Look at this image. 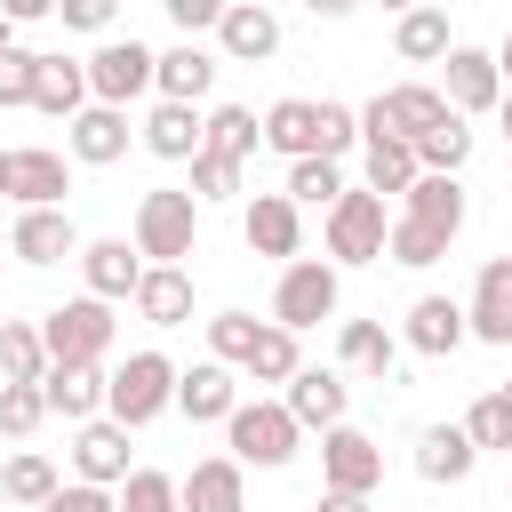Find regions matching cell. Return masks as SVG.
I'll list each match as a JSON object with an SVG mask.
<instances>
[{"label":"cell","instance_id":"cell-1","mask_svg":"<svg viewBox=\"0 0 512 512\" xmlns=\"http://www.w3.org/2000/svg\"><path fill=\"white\" fill-rule=\"evenodd\" d=\"M176 408V360L168 352H128L120 368H112V384H104V416L120 424V432H144L152 416H168Z\"/></svg>","mask_w":512,"mask_h":512},{"label":"cell","instance_id":"cell-2","mask_svg":"<svg viewBox=\"0 0 512 512\" xmlns=\"http://www.w3.org/2000/svg\"><path fill=\"white\" fill-rule=\"evenodd\" d=\"M112 304H96V296H72V304H56V312H40V352H48V368H104V352H112Z\"/></svg>","mask_w":512,"mask_h":512},{"label":"cell","instance_id":"cell-3","mask_svg":"<svg viewBox=\"0 0 512 512\" xmlns=\"http://www.w3.org/2000/svg\"><path fill=\"white\" fill-rule=\"evenodd\" d=\"M192 240H200V200L176 192V184H152L136 200V256L144 264H184Z\"/></svg>","mask_w":512,"mask_h":512},{"label":"cell","instance_id":"cell-4","mask_svg":"<svg viewBox=\"0 0 512 512\" xmlns=\"http://www.w3.org/2000/svg\"><path fill=\"white\" fill-rule=\"evenodd\" d=\"M224 440H232L224 456H232L240 472H248V464H256V472H280L304 432H296V416H288L280 400H240V408L224 416Z\"/></svg>","mask_w":512,"mask_h":512},{"label":"cell","instance_id":"cell-5","mask_svg":"<svg viewBox=\"0 0 512 512\" xmlns=\"http://www.w3.org/2000/svg\"><path fill=\"white\" fill-rule=\"evenodd\" d=\"M336 296H344L336 264H320V256H296V264H280V288H272V328L304 336V328L336 320Z\"/></svg>","mask_w":512,"mask_h":512},{"label":"cell","instance_id":"cell-6","mask_svg":"<svg viewBox=\"0 0 512 512\" xmlns=\"http://www.w3.org/2000/svg\"><path fill=\"white\" fill-rule=\"evenodd\" d=\"M152 56H160V48H144L136 32H128V40H104L96 56H80V72H88V104L128 112V104L152 88Z\"/></svg>","mask_w":512,"mask_h":512},{"label":"cell","instance_id":"cell-7","mask_svg":"<svg viewBox=\"0 0 512 512\" xmlns=\"http://www.w3.org/2000/svg\"><path fill=\"white\" fill-rule=\"evenodd\" d=\"M384 232H392L384 200H376V192H344V200L328 208V264H336V272H344V264H376V256H384Z\"/></svg>","mask_w":512,"mask_h":512},{"label":"cell","instance_id":"cell-8","mask_svg":"<svg viewBox=\"0 0 512 512\" xmlns=\"http://www.w3.org/2000/svg\"><path fill=\"white\" fill-rule=\"evenodd\" d=\"M320 480L336 496H376L384 488V448L360 424H336V432H320Z\"/></svg>","mask_w":512,"mask_h":512},{"label":"cell","instance_id":"cell-9","mask_svg":"<svg viewBox=\"0 0 512 512\" xmlns=\"http://www.w3.org/2000/svg\"><path fill=\"white\" fill-rule=\"evenodd\" d=\"M240 240H248L256 256H272V264H296V256H304V208H296L288 192H256V200L240 208Z\"/></svg>","mask_w":512,"mask_h":512},{"label":"cell","instance_id":"cell-10","mask_svg":"<svg viewBox=\"0 0 512 512\" xmlns=\"http://www.w3.org/2000/svg\"><path fill=\"white\" fill-rule=\"evenodd\" d=\"M280 408L296 416V432H336L344 408H352V384H344V368H296Z\"/></svg>","mask_w":512,"mask_h":512},{"label":"cell","instance_id":"cell-11","mask_svg":"<svg viewBox=\"0 0 512 512\" xmlns=\"http://www.w3.org/2000/svg\"><path fill=\"white\" fill-rule=\"evenodd\" d=\"M64 192H72V160L64 152H48V144H16L8 152V200L16 208H64Z\"/></svg>","mask_w":512,"mask_h":512},{"label":"cell","instance_id":"cell-12","mask_svg":"<svg viewBox=\"0 0 512 512\" xmlns=\"http://www.w3.org/2000/svg\"><path fill=\"white\" fill-rule=\"evenodd\" d=\"M440 64H448V88H440V96H448V112H456V120H464V112H496V104H504V72H496V56H488V48H464V40H456Z\"/></svg>","mask_w":512,"mask_h":512},{"label":"cell","instance_id":"cell-13","mask_svg":"<svg viewBox=\"0 0 512 512\" xmlns=\"http://www.w3.org/2000/svg\"><path fill=\"white\" fill-rule=\"evenodd\" d=\"M128 112H112V104H88L80 120H64V160H80V168H112V160H128Z\"/></svg>","mask_w":512,"mask_h":512},{"label":"cell","instance_id":"cell-14","mask_svg":"<svg viewBox=\"0 0 512 512\" xmlns=\"http://www.w3.org/2000/svg\"><path fill=\"white\" fill-rule=\"evenodd\" d=\"M464 336H480V344H512V256H488V264H480L472 304H464Z\"/></svg>","mask_w":512,"mask_h":512},{"label":"cell","instance_id":"cell-15","mask_svg":"<svg viewBox=\"0 0 512 512\" xmlns=\"http://www.w3.org/2000/svg\"><path fill=\"white\" fill-rule=\"evenodd\" d=\"M216 48H224L232 64H264V56L280 48V16H272L264 0H224V16H216Z\"/></svg>","mask_w":512,"mask_h":512},{"label":"cell","instance_id":"cell-16","mask_svg":"<svg viewBox=\"0 0 512 512\" xmlns=\"http://www.w3.org/2000/svg\"><path fill=\"white\" fill-rule=\"evenodd\" d=\"M152 88H160V104H192L200 112V96L216 88V56L200 40H176V48L152 56Z\"/></svg>","mask_w":512,"mask_h":512},{"label":"cell","instance_id":"cell-17","mask_svg":"<svg viewBox=\"0 0 512 512\" xmlns=\"http://www.w3.org/2000/svg\"><path fill=\"white\" fill-rule=\"evenodd\" d=\"M8 256H16V264H64V256H80V232H72L64 208H16Z\"/></svg>","mask_w":512,"mask_h":512},{"label":"cell","instance_id":"cell-18","mask_svg":"<svg viewBox=\"0 0 512 512\" xmlns=\"http://www.w3.org/2000/svg\"><path fill=\"white\" fill-rule=\"evenodd\" d=\"M80 280H88V296H96V304L136 296V280H144L136 240H80Z\"/></svg>","mask_w":512,"mask_h":512},{"label":"cell","instance_id":"cell-19","mask_svg":"<svg viewBox=\"0 0 512 512\" xmlns=\"http://www.w3.org/2000/svg\"><path fill=\"white\" fill-rule=\"evenodd\" d=\"M176 504L184 512H248V472L232 456H200L184 480H176Z\"/></svg>","mask_w":512,"mask_h":512},{"label":"cell","instance_id":"cell-20","mask_svg":"<svg viewBox=\"0 0 512 512\" xmlns=\"http://www.w3.org/2000/svg\"><path fill=\"white\" fill-rule=\"evenodd\" d=\"M136 320H152V328H184L192 320V272L184 264H144V280H136Z\"/></svg>","mask_w":512,"mask_h":512},{"label":"cell","instance_id":"cell-21","mask_svg":"<svg viewBox=\"0 0 512 512\" xmlns=\"http://www.w3.org/2000/svg\"><path fill=\"white\" fill-rule=\"evenodd\" d=\"M176 408H184L192 424H224V416L240 408V384H232V368H216V360H192V368H176Z\"/></svg>","mask_w":512,"mask_h":512},{"label":"cell","instance_id":"cell-22","mask_svg":"<svg viewBox=\"0 0 512 512\" xmlns=\"http://www.w3.org/2000/svg\"><path fill=\"white\" fill-rule=\"evenodd\" d=\"M72 472H80L88 488H120V480H128V432H120L112 416L80 424V440H72Z\"/></svg>","mask_w":512,"mask_h":512},{"label":"cell","instance_id":"cell-23","mask_svg":"<svg viewBox=\"0 0 512 512\" xmlns=\"http://www.w3.org/2000/svg\"><path fill=\"white\" fill-rule=\"evenodd\" d=\"M256 128H264V144H272L280 160H320V104H312V96H280Z\"/></svg>","mask_w":512,"mask_h":512},{"label":"cell","instance_id":"cell-24","mask_svg":"<svg viewBox=\"0 0 512 512\" xmlns=\"http://www.w3.org/2000/svg\"><path fill=\"white\" fill-rule=\"evenodd\" d=\"M400 336H408V352H424V360H448V352L464 344V304H456V296H416Z\"/></svg>","mask_w":512,"mask_h":512},{"label":"cell","instance_id":"cell-25","mask_svg":"<svg viewBox=\"0 0 512 512\" xmlns=\"http://www.w3.org/2000/svg\"><path fill=\"white\" fill-rule=\"evenodd\" d=\"M104 368H48L40 376V400H48V416H64V424H96L104 416Z\"/></svg>","mask_w":512,"mask_h":512},{"label":"cell","instance_id":"cell-26","mask_svg":"<svg viewBox=\"0 0 512 512\" xmlns=\"http://www.w3.org/2000/svg\"><path fill=\"white\" fill-rule=\"evenodd\" d=\"M472 464H480V448L464 440V424H424V432H416V472H424L432 488L472 480Z\"/></svg>","mask_w":512,"mask_h":512},{"label":"cell","instance_id":"cell-27","mask_svg":"<svg viewBox=\"0 0 512 512\" xmlns=\"http://www.w3.org/2000/svg\"><path fill=\"white\" fill-rule=\"evenodd\" d=\"M32 112H48V120H80V112H88V72H80V56H40V72H32Z\"/></svg>","mask_w":512,"mask_h":512},{"label":"cell","instance_id":"cell-28","mask_svg":"<svg viewBox=\"0 0 512 512\" xmlns=\"http://www.w3.org/2000/svg\"><path fill=\"white\" fill-rule=\"evenodd\" d=\"M400 216H408V224H432L440 240H456V232H464V184H456V176H416V184L400 192Z\"/></svg>","mask_w":512,"mask_h":512},{"label":"cell","instance_id":"cell-29","mask_svg":"<svg viewBox=\"0 0 512 512\" xmlns=\"http://www.w3.org/2000/svg\"><path fill=\"white\" fill-rule=\"evenodd\" d=\"M200 136H208V120L192 104H152L144 112V152L152 160H200Z\"/></svg>","mask_w":512,"mask_h":512},{"label":"cell","instance_id":"cell-30","mask_svg":"<svg viewBox=\"0 0 512 512\" xmlns=\"http://www.w3.org/2000/svg\"><path fill=\"white\" fill-rule=\"evenodd\" d=\"M336 360H344L352 376H376V384H384L392 360H400V336H392L384 320H344V328H336Z\"/></svg>","mask_w":512,"mask_h":512},{"label":"cell","instance_id":"cell-31","mask_svg":"<svg viewBox=\"0 0 512 512\" xmlns=\"http://www.w3.org/2000/svg\"><path fill=\"white\" fill-rule=\"evenodd\" d=\"M64 488V472L40 456V448H16L8 464H0V496L16 504V512H48V496Z\"/></svg>","mask_w":512,"mask_h":512},{"label":"cell","instance_id":"cell-32","mask_svg":"<svg viewBox=\"0 0 512 512\" xmlns=\"http://www.w3.org/2000/svg\"><path fill=\"white\" fill-rule=\"evenodd\" d=\"M392 48L408 56V64H440L456 40H448V8H408L400 24H392Z\"/></svg>","mask_w":512,"mask_h":512},{"label":"cell","instance_id":"cell-33","mask_svg":"<svg viewBox=\"0 0 512 512\" xmlns=\"http://www.w3.org/2000/svg\"><path fill=\"white\" fill-rule=\"evenodd\" d=\"M200 120H208L200 152H216V160H248V152L264 144V128H256V112H248V104H216V112H200Z\"/></svg>","mask_w":512,"mask_h":512},{"label":"cell","instance_id":"cell-34","mask_svg":"<svg viewBox=\"0 0 512 512\" xmlns=\"http://www.w3.org/2000/svg\"><path fill=\"white\" fill-rule=\"evenodd\" d=\"M48 352H40V320H0V384H40Z\"/></svg>","mask_w":512,"mask_h":512},{"label":"cell","instance_id":"cell-35","mask_svg":"<svg viewBox=\"0 0 512 512\" xmlns=\"http://www.w3.org/2000/svg\"><path fill=\"white\" fill-rule=\"evenodd\" d=\"M360 152H368V160H360V168H368V184H360V192H376V200H384V192H408V184L424 176V168H416V144L376 136V144H360Z\"/></svg>","mask_w":512,"mask_h":512},{"label":"cell","instance_id":"cell-36","mask_svg":"<svg viewBox=\"0 0 512 512\" xmlns=\"http://www.w3.org/2000/svg\"><path fill=\"white\" fill-rule=\"evenodd\" d=\"M280 192H288L296 208H320V216H328L352 184H344V168H336V160H288V184H280Z\"/></svg>","mask_w":512,"mask_h":512},{"label":"cell","instance_id":"cell-37","mask_svg":"<svg viewBox=\"0 0 512 512\" xmlns=\"http://www.w3.org/2000/svg\"><path fill=\"white\" fill-rule=\"evenodd\" d=\"M296 368H304V352H296V336L264 320V336H256V352H248V368H240V376H248V384H288Z\"/></svg>","mask_w":512,"mask_h":512},{"label":"cell","instance_id":"cell-38","mask_svg":"<svg viewBox=\"0 0 512 512\" xmlns=\"http://www.w3.org/2000/svg\"><path fill=\"white\" fill-rule=\"evenodd\" d=\"M256 336H264V320H248V312H216V320H208V360H216V368H248Z\"/></svg>","mask_w":512,"mask_h":512},{"label":"cell","instance_id":"cell-39","mask_svg":"<svg viewBox=\"0 0 512 512\" xmlns=\"http://www.w3.org/2000/svg\"><path fill=\"white\" fill-rule=\"evenodd\" d=\"M464 160H472V128H464V120H440V128L416 144V168H424V176H456Z\"/></svg>","mask_w":512,"mask_h":512},{"label":"cell","instance_id":"cell-40","mask_svg":"<svg viewBox=\"0 0 512 512\" xmlns=\"http://www.w3.org/2000/svg\"><path fill=\"white\" fill-rule=\"evenodd\" d=\"M384 256H392V264H408V272H424V264H440V256H448V240H440L432 224H408V216H392V232H384Z\"/></svg>","mask_w":512,"mask_h":512},{"label":"cell","instance_id":"cell-41","mask_svg":"<svg viewBox=\"0 0 512 512\" xmlns=\"http://www.w3.org/2000/svg\"><path fill=\"white\" fill-rule=\"evenodd\" d=\"M464 440H472V448H504V456H512V408H504V392H480V400L464 408Z\"/></svg>","mask_w":512,"mask_h":512},{"label":"cell","instance_id":"cell-42","mask_svg":"<svg viewBox=\"0 0 512 512\" xmlns=\"http://www.w3.org/2000/svg\"><path fill=\"white\" fill-rule=\"evenodd\" d=\"M40 424H48L40 384H0V440H24V432H40Z\"/></svg>","mask_w":512,"mask_h":512},{"label":"cell","instance_id":"cell-43","mask_svg":"<svg viewBox=\"0 0 512 512\" xmlns=\"http://www.w3.org/2000/svg\"><path fill=\"white\" fill-rule=\"evenodd\" d=\"M112 504H120V512H184V504H176V480H168V472H144V464L120 480Z\"/></svg>","mask_w":512,"mask_h":512},{"label":"cell","instance_id":"cell-44","mask_svg":"<svg viewBox=\"0 0 512 512\" xmlns=\"http://www.w3.org/2000/svg\"><path fill=\"white\" fill-rule=\"evenodd\" d=\"M32 72H40V48H8L0 56V112L32 104Z\"/></svg>","mask_w":512,"mask_h":512},{"label":"cell","instance_id":"cell-45","mask_svg":"<svg viewBox=\"0 0 512 512\" xmlns=\"http://www.w3.org/2000/svg\"><path fill=\"white\" fill-rule=\"evenodd\" d=\"M232 192H240V160L200 152V160H192V200H232Z\"/></svg>","mask_w":512,"mask_h":512},{"label":"cell","instance_id":"cell-46","mask_svg":"<svg viewBox=\"0 0 512 512\" xmlns=\"http://www.w3.org/2000/svg\"><path fill=\"white\" fill-rule=\"evenodd\" d=\"M216 16H224V0H168V24H176L184 40H200V32H216Z\"/></svg>","mask_w":512,"mask_h":512},{"label":"cell","instance_id":"cell-47","mask_svg":"<svg viewBox=\"0 0 512 512\" xmlns=\"http://www.w3.org/2000/svg\"><path fill=\"white\" fill-rule=\"evenodd\" d=\"M48 512H120V504H112V488L72 480V488H56V496H48Z\"/></svg>","mask_w":512,"mask_h":512},{"label":"cell","instance_id":"cell-48","mask_svg":"<svg viewBox=\"0 0 512 512\" xmlns=\"http://www.w3.org/2000/svg\"><path fill=\"white\" fill-rule=\"evenodd\" d=\"M56 16L72 32H112V0H56Z\"/></svg>","mask_w":512,"mask_h":512},{"label":"cell","instance_id":"cell-49","mask_svg":"<svg viewBox=\"0 0 512 512\" xmlns=\"http://www.w3.org/2000/svg\"><path fill=\"white\" fill-rule=\"evenodd\" d=\"M320 512H376L368 496H336V488H320Z\"/></svg>","mask_w":512,"mask_h":512},{"label":"cell","instance_id":"cell-50","mask_svg":"<svg viewBox=\"0 0 512 512\" xmlns=\"http://www.w3.org/2000/svg\"><path fill=\"white\" fill-rule=\"evenodd\" d=\"M496 56V72H504V88H512V32H504V48H488Z\"/></svg>","mask_w":512,"mask_h":512},{"label":"cell","instance_id":"cell-51","mask_svg":"<svg viewBox=\"0 0 512 512\" xmlns=\"http://www.w3.org/2000/svg\"><path fill=\"white\" fill-rule=\"evenodd\" d=\"M496 120H504V144H512V88H504V104H496Z\"/></svg>","mask_w":512,"mask_h":512},{"label":"cell","instance_id":"cell-52","mask_svg":"<svg viewBox=\"0 0 512 512\" xmlns=\"http://www.w3.org/2000/svg\"><path fill=\"white\" fill-rule=\"evenodd\" d=\"M8 48H16V24H8V8H0V56H8Z\"/></svg>","mask_w":512,"mask_h":512},{"label":"cell","instance_id":"cell-53","mask_svg":"<svg viewBox=\"0 0 512 512\" xmlns=\"http://www.w3.org/2000/svg\"><path fill=\"white\" fill-rule=\"evenodd\" d=\"M0 192H8V152H0Z\"/></svg>","mask_w":512,"mask_h":512},{"label":"cell","instance_id":"cell-54","mask_svg":"<svg viewBox=\"0 0 512 512\" xmlns=\"http://www.w3.org/2000/svg\"><path fill=\"white\" fill-rule=\"evenodd\" d=\"M496 392H504V408H512V384H496Z\"/></svg>","mask_w":512,"mask_h":512}]
</instances>
